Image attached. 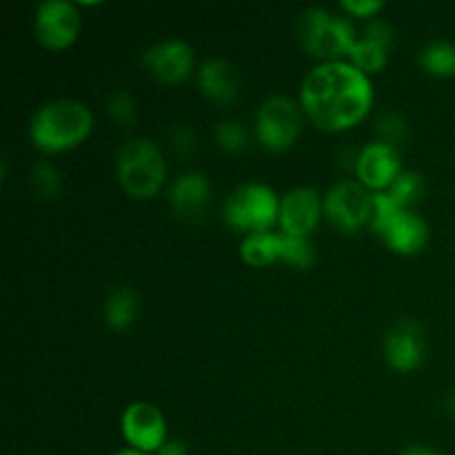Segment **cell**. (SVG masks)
<instances>
[{"instance_id":"2","label":"cell","mask_w":455,"mask_h":455,"mask_svg":"<svg viewBox=\"0 0 455 455\" xmlns=\"http://www.w3.org/2000/svg\"><path fill=\"white\" fill-rule=\"evenodd\" d=\"M93 116L87 105L69 98L52 100L40 107L31 118V142L44 154L74 149L92 133Z\"/></svg>"},{"instance_id":"28","label":"cell","mask_w":455,"mask_h":455,"mask_svg":"<svg viewBox=\"0 0 455 455\" xmlns=\"http://www.w3.org/2000/svg\"><path fill=\"white\" fill-rule=\"evenodd\" d=\"M169 142H172L173 151L180 156H191L198 147V136H196L194 127L187 123L173 124L172 132H169Z\"/></svg>"},{"instance_id":"1","label":"cell","mask_w":455,"mask_h":455,"mask_svg":"<svg viewBox=\"0 0 455 455\" xmlns=\"http://www.w3.org/2000/svg\"><path fill=\"white\" fill-rule=\"evenodd\" d=\"M300 105L318 129L327 133L345 132L371 109V80L351 62H320L302 80Z\"/></svg>"},{"instance_id":"14","label":"cell","mask_w":455,"mask_h":455,"mask_svg":"<svg viewBox=\"0 0 455 455\" xmlns=\"http://www.w3.org/2000/svg\"><path fill=\"white\" fill-rule=\"evenodd\" d=\"M385 360L395 371H413L425 360V336L411 320H400L385 338Z\"/></svg>"},{"instance_id":"18","label":"cell","mask_w":455,"mask_h":455,"mask_svg":"<svg viewBox=\"0 0 455 455\" xmlns=\"http://www.w3.org/2000/svg\"><path fill=\"white\" fill-rule=\"evenodd\" d=\"M240 256L251 267H269L280 262V234H251L240 244Z\"/></svg>"},{"instance_id":"8","label":"cell","mask_w":455,"mask_h":455,"mask_svg":"<svg viewBox=\"0 0 455 455\" xmlns=\"http://www.w3.org/2000/svg\"><path fill=\"white\" fill-rule=\"evenodd\" d=\"M34 34L38 43L52 52L71 47L80 34L78 7L67 0H44L36 9Z\"/></svg>"},{"instance_id":"34","label":"cell","mask_w":455,"mask_h":455,"mask_svg":"<svg viewBox=\"0 0 455 455\" xmlns=\"http://www.w3.org/2000/svg\"><path fill=\"white\" fill-rule=\"evenodd\" d=\"M116 455H149V453H142V451H136V449H124V451H118Z\"/></svg>"},{"instance_id":"5","label":"cell","mask_w":455,"mask_h":455,"mask_svg":"<svg viewBox=\"0 0 455 455\" xmlns=\"http://www.w3.org/2000/svg\"><path fill=\"white\" fill-rule=\"evenodd\" d=\"M225 222L247 235L265 234L280 218V198L271 187L247 182L231 191L222 207Z\"/></svg>"},{"instance_id":"17","label":"cell","mask_w":455,"mask_h":455,"mask_svg":"<svg viewBox=\"0 0 455 455\" xmlns=\"http://www.w3.org/2000/svg\"><path fill=\"white\" fill-rule=\"evenodd\" d=\"M140 314V300L132 287H118L105 300V323L116 331L129 329Z\"/></svg>"},{"instance_id":"7","label":"cell","mask_w":455,"mask_h":455,"mask_svg":"<svg viewBox=\"0 0 455 455\" xmlns=\"http://www.w3.org/2000/svg\"><path fill=\"white\" fill-rule=\"evenodd\" d=\"M371 196L373 191L360 182L342 180L324 196L323 212L340 231H360L371 220Z\"/></svg>"},{"instance_id":"27","label":"cell","mask_w":455,"mask_h":455,"mask_svg":"<svg viewBox=\"0 0 455 455\" xmlns=\"http://www.w3.org/2000/svg\"><path fill=\"white\" fill-rule=\"evenodd\" d=\"M378 132L382 133V138H385L387 145H398V142H403L404 138L409 136V127L407 123H404L403 116L398 114V111H391V109H385L378 114Z\"/></svg>"},{"instance_id":"11","label":"cell","mask_w":455,"mask_h":455,"mask_svg":"<svg viewBox=\"0 0 455 455\" xmlns=\"http://www.w3.org/2000/svg\"><path fill=\"white\" fill-rule=\"evenodd\" d=\"M355 173H358L360 185L367 187L369 191H387L403 173L398 149L394 145H387L385 140L369 142L358 151Z\"/></svg>"},{"instance_id":"12","label":"cell","mask_w":455,"mask_h":455,"mask_svg":"<svg viewBox=\"0 0 455 455\" xmlns=\"http://www.w3.org/2000/svg\"><path fill=\"white\" fill-rule=\"evenodd\" d=\"M323 213L324 212L320 196L311 187H296V189H291L280 200L278 225L283 234L309 238V234L315 229Z\"/></svg>"},{"instance_id":"19","label":"cell","mask_w":455,"mask_h":455,"mask_svg":"<svg viewBox=\"0 0 455 455\" xmlns=\"http://www.w3.org/2000/svg\"><path fill=\"white\" fill-rule=\"evenodd\" d=\"M418 60H420L422 69L429 71L431 76L449 78L455 74V44L447 43V40H435L422 49Z\"/></svg>"},{"instance_id":"6","label":"cell","mask_w":455,"mask_h":455,"mask_svg":"<svg viewBox=\"0 0 455 455\" xmlns=\"http://www.w3.org/2000/svg\"><path fill=\"white\" fill-rule=\"evenodd\" d=\"M302 132L300 107L287 96H271L260 105L256 116V136L271 151H287L298 142Z\"/></svg>"},{"instance_id":"23","label":"cell","mask_w":455,"mask_h":455,"mask_svg":"<svg viewBox=\"0 0 455 455\" xmlns=\"http://www.w3.org/2000/svg\"><path fill=\"white\" fill-rule=\"evenodd\" d=\"M315 260V251L309 238H298L280 231V262L296 267V269H309Z\"/></svg>"},{"instance_id":"16","label":"cell","mask_w":455,"mask_h":455,"mask_svg":"<svg viewBox=\"0 0 455 455\" xmlns=\"http://www.w3.org/2000/svg\"><path fill=\"white\" fill-rule=\"evenodd\" d=\"M200 92L216 102H231L240 92V74L225 58H212L198 69Z\"/></svg>"},{"instance_id":"3","label":"cell","mask_w":455,"mask_h":455,"mask_svg":"<svg viewBox=\"0 0 455 455\" xmlns=\"http://www.w3.org/2000/svg\"><path fill=\"white\" fill-rule=\"evenodd\" d=\"M167 176L163 151L149 138H132L116 156V178L124 194L138 200H149L163 187Z\"/></svg>"},{"instance_id":"29","label":"cell","mask_w":455,"mask_h":455,"mask_svg":"<svg viewBox=\"0 0 455 455\" xmlns=\"http://www.w3.org/2000/svg\"><path fill=\"white\" fill-rule=\"evenodd\" d=\"M364 38L373 40L378 44H385V47L391 49L394 44V27L385 20V18H371L364 27Z\"/></svg>"},{"instance_id":"22","label":"cell","mask_w":455,"mask_h":455,"mask_svg":"<svg viewBox=\"0 0 455 455\" xmlns=\"http://www.w3.org/2000/svg\"><path fill=\"white\" fill-rule=\"evenodd\" d=\"M29 185H31V191H34L38 198L43 200L58 198L62 191L60 172H58L52 163H47V160H40V163H36L34 167H31Z\"/></svg>"},{"instance_id":"33","label":"cell","mask_w":455,"mask_h":455,"mask_svg":"<svg viewBox=\"0 0 455 455\" xmlns=\"http://www.w3.org/2000/svg\"><path fill=\"white\" fill-rule=\"evenodd\" d=\"M444 411H447L451 418H455V389L447 395V398H444Z\"/></svg>"},{"instance_id":"20","label":"cell","mask_w":455,"mask_h":455,"mask_svg":"<svg viewBox=\"0 0 455 455\" xmlns=\"http://www.w3.org/2000/svg\"><path fill=\"white\" fill-rule=\"evenodd\" d=\"M351 65L358 67L363 74H376V71L385 69L387 60H389V47L385 44H378L369 38H358L355 40L354 49L349 53Z\"/></svg>"},{"instance_id":"13","label":"cell","mask_w":455,"mask_h":455,"mask_svg":"<svg viewBox=\"0 0 455 455\" xmlns=\"http://www.w3.org/2000/svg\"><path fill=\"white\" fill-rule=\"evenodd\" d=\"M212 200V182L200 172H185L169 187V204L180 220L198 222Z\"/></svg>"},{"instance_id":"9","label":"cell","mask_w":455,"mask_h":455,"mask_svg":"<svg viewBox=\"0 0 455 455\" xmlns=\"http://www.w3.org/2000/svg\"><path fill=\"white\" fill-rule=\"evenodd\" d=\"M123 435L132 449L142 453H156L167 443V420L164 413L151 403H133L123 413Z\"/></svg>"},{"instance_id":"30","label":"cell","mask_w":455,"mask_h":455,"mask_svg":"<svg viewBox=\"0 0 455 455\" xmlns=\"http://www.w3.org/2000/svg\"><path fill=\"white\" fill-rule=\"evenodd\" d=\"M340 7L345 9L349 16L371 20V18H376V13L385 7V3H382V0H345Z\"/></svg>"},{"instance_id":"25","label":"cell","mask_w":455,"mask_h":455,"mask_svg":"<svg viewBox=\"0 0 455 455\" xmlns=\"http://www.w3.org/2000/svg\"><path fill=\"white\" fill-rule=\"evenodd\" d=\"M216 140L229 154H240L247 149L249 133L240 120H222L216 127Z\"/></svg>"},{"instance_id":"15","label":"cell","mask_w":455,"mask_h":455,"mask_svg":"<svg viewBox=\"0 0 455 455\" xmlns=\"http://www.w3.org/2000/svg\"><path fill=\"white\" fill-rule=\"evenodd\" d=\"M380 238L385 240L391 251L400 253V256H413V253L422 251V247L429 240V225L418 213H413L411 209H403L387 225Z\"/></svg>"},{"instance_id":"32","label":"cell","mask_w":455,"mask_h":455,"mask_svg":"<svg viewBox=\"0 0 455 455\" xmlns=\"http://www.w3.org/2000/svg\"><path fill=\"white\" fill-rule=\"evenodd\" d=\"M400 455H440V453L429 447H420V444H416V447H407Z\"/></svg>"},{"instance_id":"4","label":"cell","mask_w":455,"mask_h":455,"mask_svg":"<svg viewBox=\"0 0 455 455\" xmlns=\"http://www.w3.org/2000/svg\"><path fill=\"white\" fill-rule=\"evenodd\" d=\"M298 38L307 53L323 62H336L342 56H349L358 40L349 18L336 16L320 7L302 12L298 18Z\"/></svg>"},{"instance_id":"31","label":"cell","mask_w":455,"mask_h":455,"mask_svg":"<svg viewBox=\"0 0 455 455\" xmlns=\"http://www.w3.org/2000/svg\"><path fill=\"white\" fill-rule=\"evenodd\" d=\"M156 455H189V451H187L185 443H180V440H167V443L156 451Z\"/></svg>"},{"instance_id":"10","label":"cell","mask_w":455,"mask_h":455,"mask_svg":"<svg viewBox=\"0 0 455 455\" xmlns=\"http://www.w3.org/2000/svg\"><path fill=\"white\" fill-rule=\"evenodd\" d=\"M194 62L196 53L191 44L176 38L151 44L142 53V65L149 69V74L156 80L167 84H176L189 78L191 71H194Z\"/></svg>"},{"instance_id":"21","label":"cell","mask_w":455,"mask_h":455,"mask_svg":"<svg viewBox=\"0 0 455 455\" xmlns=\"http://www.w3.org/2000/svg\"><path fill=\"white\" fill-rule=\"evenodd\" d=\"M387 194L400 209H411L413 204L425 198L427 182L418 172H403L395 178L394 185L387 189Z\"/></svg>"},{"instance_id":"24","label":"cell","mask_w":455,"mask_h":455,"mask_svg":"<svg viewBox=\"0 0 455 455\" xmlns=\"http://www.w3.org/2000/svg\"><path fill=\"white\" fill-rule=\"evenodd\" d=\"M403 209L391 200V196L387 191H373L371 196V220H369V229L373 234L380 235L387 229L391 220H394Z\"/></svg>"},{"instance_id":"26","label":"cell","mask_w":455,"mask_h":455,"mask_svg":"<svg viewBox=\"0 0 455 455\" xmlns=\"http://www.w3.org/2000/svg\"><path fill=\"white\" fill-rule=\"evenodd\" d=\"M107 111L118 127H129L138 118V105L129 92L111 93L109 100H107Z\"/></svg>"}]
</instances>
